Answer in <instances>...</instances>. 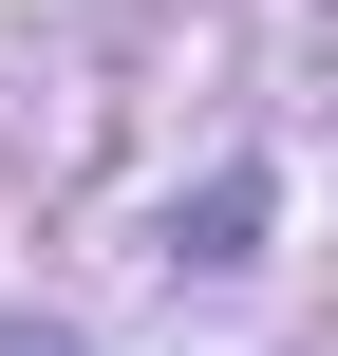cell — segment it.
Segmentation results:
<instances>
[{"instance_id":"6da1fadb","label":"cell","mask_w":338,"mask_h":356,"mask_svg":"<svg viewBox=\"0 0 338 356\" xmlns=\"http://www.w3.org/2000/svg\"><path fill=\"white\" fill-rule=\"evenodd\" d=\"M0 356H56V338H0Z\"/></svg>"}]
</instances>
